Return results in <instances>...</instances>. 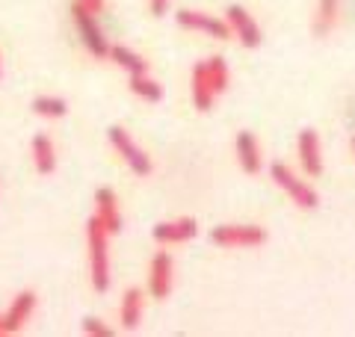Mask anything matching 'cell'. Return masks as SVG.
Segmentation results:
<instances>
[{
  "mask_svg": "<svg viewBox=\"0 0 355 337\" xmlns=\"http://www.w3.org/2000/svg\"><path fill=\"white\" fill-rule=\"evenodd\" d=\"M190 98H193V107L198 112H210L216 104V89H214V80H210V71H207V62L198 60L190 71Z\"/></svg>",
  "mask_w": 355,
  "mask_h": 337,
  "instance_id": "cell-11",
  "label": "cell"
},
{
  "mask_svg": "<svg viewBox=\"0 0 355 337\" xmlns=\"http://www.w3.org/2000/svg\"><path fill=\"white\" fill-rule=\"evenodd\" d=\"M33 112L39 119H48V121H57L69 112V101L60 98V95H36L33 98Z\"/></svg>",
  "mask_w": 355,
  "mask_h": 337,
  "instance_id": "cell-20",
  "label": "cell"
},
{
  "mask_svg": "<svg viewBox=\"0 0 355 337\" xmlns=\"http://www.w3.org/2000/svg\"><path fill=\"white\" fill-rule=\"evenodd\" d=\"M198 234V222L193 216H178V219H166V222H157L151 228V237L154 243L160 245H181V243H190L196 240Z\"/></svg>",
  "mask_w": 355,
  "mask_h": 337,
  "instance_id": "cell-10",
  "label": "cell"
},
{
  "mask_svg": "<svg viewBox=\"0 0 355 337\" xmlns=\"http://www.w3.org/2000/svg\"><path fill=\"white\" fill-rule=\"evenodd\" d=\"M296 154H299V168L305 178H320L323 175V142L314 128H302L296 137Z\"/></svg>",
  "mask_w": 355,
  "mask_h": 337,
  "instance_id": "cell-8",
  "label": "cell"
},
{
  "mask_svg": "<svg viewBox=\"0 0 355 337\" xmlns=\"http://www.w3.org/2000/svg\"><path fill=\"white\" fill-rule=\"evenodd\" d=\"M36 290H21V293L12 296L9 302V308L3 311V325H6V334H15L21 331L24 325L33 320V313H36Z\"/></svg>",
  "mask_w": 355,
  "mask_h": 337,
  "instance_id": "cell-12",
  "label": "cell"
},
{
  "mask_svg": "<svg viewBox=\"0 0 355 337\" xmlns=\"http://www.w3.org/2000/svg\"><path fill=\"white\" fill-rule=\"evenodd\" d=\"M80 334H86V337H113V329H110L104 320H98V317H83Z\"/></svg>",
  "mask_w": 355,
  "mask_h": 337,
  "instance_id": "cell-22",
  "label": "cell"
},
{
  "mask_svg": "<svg viewBox=\"0 0 355 337\" xmlns=\"http://www.w3.org/2000/svg\"><path fill=\"white\" fill-rule=\"evenodd\" d=\"M270 178H272V184L279 187L299 210H314V207H320L317 189L311 187L308 181H302V178H299L287 163H272L270 166Z\"/></svg>",
  "mask_w": 355,
  "mask_h": 337,
  "instance_id": "cell-3",
  "label": "cell"
},
{
  "mask_svg": "<svg viewBox=\"0 0 355 337\" xmlns=\"http://www.w3.org/2000/svg\"><path fill=\"white\" fill-rule=\"evenodd\" d=\"M175 24L181 27V30L202 33V36L216 39V42L231 39V27H228V21H225V18H219V15L202 12V9H178V12H175Z\"/></svg>",
  "mask_w": 355,
  "mask_h": 337,
  "instance_id": "cell-6",
  "label": "cell"
},
{
  "mask_svg": "<svg viewBox=\"0 0 355 337\" xmlns=\"http://www.w3.org/2000/svg\"><path fill=\"white\" fill-rule=\"evenodd\" d=\"M338 21H340V0H317L311 33H314L317 39H323L338 27Z\"/></svg>",
  "mask_w": 355,
  "mask_h": 337,
  "instance_id": "cell-17",
  "label": "cell"
},
{
  "mask_svg": "<svg viewBox=\"0 0 355 337\" xmlns=\"http://www.w3.org/2000/svg\"><path fill=\"white\" fill-rule=\"evenodd\" d=\"M175 287V261L169 252H154L148 263V293L154 299H169Z\"/></svg>",
  "mask_w": 355,
  "mask_h": 337,
  "instance_id": "cell-9",
  "label": "cell"
},
{
  "mask_svg": "<svg viewBox=\"0 0 355 337\" xmlns=\"http://www.w3.org/2000/svg\"><path fill=\"white\" fill-rule=\"evenodd\" d=\"M80 3H86L89 9H92V12L95 15H101L104 12V9H107V0H80Z\"/></svg>",
  "mask_w": 355,
  "mask_h": 337,
  "instance_id": "cell-24",
  "label": "cell"
},
{
  "mask_svg": "<svg viewBox=\"0 0 355 337\" xmlns=\"http://www.w3.org/2000/svg\"><path fill=\"white\" fill-rule=\"evenodd\" d=\"M128 86L139 101H148V104H160L163 95H166L163 86L154 80L151 74H133V77H128Z\"/></svg>",
  "mask_w": 355,
  "mask_h": 337,
  "instance_id": "cell-19",
  "label": "cell"
},
{
  "mask_svg": "<svg viewBox=\"0 0 355 337\" xmlns=\"http://www.w3.org/2000/svg\"><path fill=\"white\" fill-rule=\"evenodd\" d=\"M86 245H89V281L95 293L110 290V231L98 216L86 219Z\"/></svg>",
  "mask_w": 355,
  "mask_h": 337,
  "instance_id": "cell-1",
  "label": "cell"
},
{
  "mask_svg": "<svg viewBox=\"0 0 355 337\" xmlns=\"http://www.w3.org/2000/svg\"><path fill=\"white\" fill-rule=\"evenodd\" d=\"M0 77H3V53H0Z\"/></svg>",
  "mask_w": 355,
  "mask_h": 337,
  "instance_id": "cell-26",
  "label": "cell"
},
{
  "mask_svg": "<svg viewBox=\"0 0 355 337\" xmlns=\"http://www.w3.org/2000/svg\"><path fill=\"white\" fill-rule=\"evenodd\" d=\"M95 216L101 219V225L110 231V237L125 228V219H121V210H119V198L110 187L95 189Z\"/></svg>",
  "mask_w": 355,
  "mask_h": 337,
  "instance_id": "cell-14",
  "label": "cell"
},
{
  "mask_svg": "<svg viewBox=\"0 0 355 337\" xmlns=\"http://www.w3.org/2000/svg\"><path fill=\"white\" fill-rule=\"evenodd\" d=\"M30 157H33V168H36L39 175H53L57 172V145L48 133H36V137L30 139Z\"/></svg>",
  "mask_w": 355,
  "mask_h": 337,
  "instance_id": "cell-16",
  "label": "cell"
},
{
  "mask_svg": "<svg viewBox=\"0 0 355 337\" xmlns=\"http://www.w3.org/2000/svg\"><path fill=\"white\" fill-rule=\"evenodd\" d=\"M210 243L219 249H258L266 243L261 225H216L210 228Z\"/></svg>",
  "mask_w": 355,
  "mask_h": 337,
  "instance_id": "cell-5",
  "label": "cell"
},
{
  "mask_svg": "<svg viewBox=\"0 0 355 337\" xmlns=\"http://www.w3.org/2000/svg\"><path fill=\"white\" fill-rule=\"evenodd\" d=\"M142 313H146V290L142 287H128L125 296H121L119 305V322L125 331H137L142 322Z\"/></svg>",
  "mask_w": 355,
  "mask_h": 337,
  "instance_id": "cell-15",
  "label": "cell"
},
{
  "mask_svg": "<svg viewBox=\"0 0 355 337\" xmlns=\"http://www.w3.org/2000/svg\"><path fill=\"white\" fill-rule=\"evenodd\" d=\"M107 142L113 145V151L121 157V160H125V166H128L137 178H148V175L154 172L151 157L139 148V142L133 139L125 128H119V125L110 128V130H107Z\"/></svg>",
  "mask_w": 355,
  "mask_h": 337,
  "instance_id": "cell-4",
  "label": "cell"
},
{
  "mask_svg": "<svg viewBox=\"0 0 355 337\" xmlns=\"http://www.w3.org/2000/svg\"><path fill=\"white\" fill-rule=\"evenodd\" d=\"M207 71H210V80H214V89H216V95H222L228 89V83H231V71H228V62H225V56H219V53H214V56H207Z\"/></svg>",
  "mask_w": 355,
  "mask_h": 337,
  "instance_id": "cell-21",
  "label": "cell"
},
{
  "mask_svg": "<svg viewBox=\"0 0 355 337\" xmlns=\"http://www.w3.org/2000/svg\"><path fill=\"white\" fill-rule=\"evenodd\" d=\"M69 12H71V24L77 30V36H80L86 53L95 56V60H110V48H113V44H110L107 33L101 30V21H98V15L86 3H80V0H71Z\"/></svg>",
  "mask_w": 355,
  "mask_h": 337,
  "instance_id": "cell-2",
  "label": "cell"
},
{
  "mask_svg": "<svg viewBox=\"0 0 355 337\" xmlns=\"http://www.w3.org/2000/svg\"><path fill=\"white\" fill-rule=\"evenodd\" d=\"M225 21H228V27H231V36H234L243 48H261V42H263V33H261V24L254 21V15L249 12L246 6H240V3H228L225 6Z\"/></svg>",
  "mask_w": 355,
  "mask_h": 337,
  "instance_id": "cell-7",
  "label": "cell"
},
{
  "mask_svg": "<svg viewBox=\"0 0 355 337\" xmlns=\"http://www.w3.org/2000/svg\"><path fill=\"white\" fill-rule=\"evenodd\" d=\"M6 334V325H3V311H0V337Z\"/></svg>",
  "mask_w": 355,
  "mask_h": 337,
  "instance_id": "cell-25",
  "label": "cell"
},
{
  "mask_svg": "<svg viewBox=\"0 0 355 337\" xmlns=\"http://www.w3.org/2000/svg\"><path fill=\"white\" fill-rule=\"evenodd\" d=\"M110 62H116L128 77H133V74H148V60L142 53L130 51L128 44H113V48H110Z\"/></svg>",
  "mask_w": 355,
  "mask_h": 337,
  "instance_id": "cell-18",
  "label": "cell"
},
{
  "mask_svg": "<svg viewBox=\"0 0 355 337\" xmlns=\"http://www.w3.org/2000/svg\"><path fill=\"white\" fill-rule=\"evenodd\" d=\"M352 157H355V133H352Z\"/></svg>",
  "mask_w": 355,
  "mask_h": 337,
  "instance_id": "cell-27",
  "label": "cell"
},
{
  "mask_svg": "<svg viewBox=\"0 0 355 337\" xmlns=\"http://www.w3.org/2000/svg\"><path fill=\"white\" fill-rule=\"evenodd\" d=\"M148 9H151L154 18H163V15H169L172 0H148Z\"/></svg>",
  "mask_w": 355,
  "mask_h": 337,
  "instance_id": "cell-23",
  "label": "cell"
},
{
  "mask_svg": "<svg viewBox=\"0 0 355 337\" xmlns=\"http://www.w3.org/2000/svg\"><path fill=\"white\" fill-rule=\"evenodd\" d=\"M234 154H237V163L246 175H261L263 172V154H261V142L254 133L249 130H240L234 137Z\"/></svg>",
  "mask_w": 355,
  "mask_h": 337,
  "instance_id": "cell-13",
  "label": "cell"
}]
</instances>
